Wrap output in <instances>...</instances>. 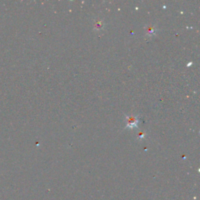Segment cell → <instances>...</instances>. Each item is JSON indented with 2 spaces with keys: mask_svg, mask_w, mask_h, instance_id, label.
<instances>
[{
  "mask_svg": "<svg viewBox=\"0 0 200 200\" xmlns=\"http://www.w3.org/2000/svg\"><path fill=\"white\" fill-rule=\"evenodd\" d=\"M94 26L96 30H101L102 28H103V26H104V24H103V21H97L95 23Z\"/></svg>",
  "mask_w": 200,
  "mask_h": 200,
  "instance_id": "3957f363",
  "label": "cell"
},
{
  "mask_svg": "<svg viewBox=\"0 0 200 200\" xmlns=\"http://www.w3.org/2000/svg\"><path fill=\"white\" fill-rule=\"evenodd\" d=\"M127 121V127H137V117H126Z\"/></svg>",
  "mask_w": 200,
  "mask_h": 200,
  "instance_id": "6da1fadb",
  "label": "cell"
},
{
  "mask_svg": "<svg viewBox=\"0 0 200 200\" xmlns=\"http://www.w3.org/2000/svg\"><path fill=\"white\" fill-rule=\"evenodd\" d=\"M145 135H146V134H145L144 132H142V133H140V134H138V138L142 139V138H143L145 137Z\"/></svg>",
  "mask_w": 200,
  "mask_h": 200,
  "instance_id": "277c9868",
  "label": "cell"
},
{
  "mask_svg": "<svg viewBox=\"0 0 200 200\" xmlns=\"http://www.w3.org/2000/svg\"><path fill=\"white\" fill-rule=\"evenodd\" d=\"M155 32V29L152 26H149L147 28V31H146V33L149 36H152V35H154Z\"/></svg>",
  "mask_w": 200,
  "mask_h": 200,
  "instance_id": "7a4b0ae2",
  "label": "cell"
}]
</instances>
